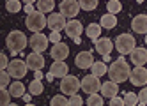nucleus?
Instances as JSON below:
<instances>
[{
	"label": "nucleus",
	"instance_id": "1",
	"mask_svg": "<svg viewBox=\"0 0 147 106\" xmlns=\"http://www.w3.org/2000/svg\"><path fill=\"white\" fill-rule=\"evenodd\" d=\"M129 66H128V62L124 60V55H121L117 60H113L112 62V66L108 67V74H110V80L115 81V83H122L126 80H129Z\"/></svg>",
	"mask_w": 147,
	"mask_h": 106
},
{
	"label": "nucleus",
	"instance_id": "2",
	"mask_svg": "<svg viewBox=\"0 0 147 106\" xmlns=\"http://www.w3.org/2000/svg\"><path fill=\"white\" fill-rule=\"evenodd\" d=\"M27 42L28 41H27L25 34L20 32V30H13L11 34L5 37V44H7L9 50H11V53H22L25 50V46H27Z\"/></svg>",
	"mask_w": 147,
	"mask_h": 106
},
{
	"label": "nucleus",
	"instance_id": "3",
	"mask_svg": "<svg viewBox=\"0 0 147 106\" xmlns=\"http://www.w3.org/2000/svg\"><path fill=\"white\" fill-rule=\"evenodd\" d=\"M25 25H27V28L30 32H41L46 27V16H45V13H41V11H32L30 14H27Z\"/></svg>",
	"mask_w": 147,
	"mask_h": 106
},
{
	"label": "nucleus",
	"instance_id": "4",
	"mask_svg": "<svg viewBox=\"0 0 147 106\" xmlns=\"http://www.w3.org/2000/svg\"><path fill=\"white\" fill-rule=\"evenodd\" d=\"M113 46H115V50H117L121 55H129V53L133 51V48L136 46V42H135V37L131 34H121L117 39H115Z\"/></svg>",
	"mask_w": 147,
	"mask_h": 106
},
{
	"label": "nucleus",
	"instance_id": "5",
	"mask_svg": "<svg viewBox=\"0 0 147 106\" xmlns=\"http://www.w3.org/2000/svg\"><path fill=\"white\" fill-rule=\"evenodd\" d=\"M60 90L64 95H73V94H78L80 90V81L76 76H71V74H66L62 76L60 80Z\"/></svg>",
	"mask_w": 147,
	"mask_h": 106
},
{
	"label": "nucleus",
	"instance_id": "6",
	"mask_svg": "<svg viewBox=\"0 0 147 106\" xmlns=\"http://www.w3.org/2000/svg\"><path fill=\"white\" fill-rule=\"evenodd\" d=\"M28 67H27V62L25 60H20V58H14L7 64V72L11 74V78H16V80H22L25 74H27Z\"/></svg>",
	"mask_w": 147,
	"mask_h": 106
},
{
	"label": "nucleus",
	"instance_id": "7",
	"mask_svg": "<svg viewBox=\"0 0 147 106\" xmlns=\"http://www.w3.org/2000/svg\"><path fill=\"white\" fill-rule=\"evenodd\" d=\"M80 89L87 94H96L98 90H101V81H99V76L96 74H87L83 76V80L80 81Z\"/></svg>",
	"mask_w": 147,
	"mask_h": 106
},
{
	"label": "nucleus",
	"instance_id": "8",
	"mask_svg": "<svg viewBox=\"0 0 147 106\" xmlns=\"http://www.w3.org/2000/svg\"><path fill=\"white\" fill-rule=\"evenodd\" d=\"M48 36L41 34V32H34L32 37L28 39V44L32 48V51H37V53H43L46 48H48Z\"/></svg>",
	"mask_w": 147,
	"mask_h": 106
},
{
	"label": "nucleus",
	"instance_id": "9",
	"mask_svg": "<svg viewBox=\"0 0 147 106\" xmlns=\"http://www.w3.org/2000/svg\"><path fill=\"white\" fill-rule=\"evenodd\" d=\"M129 81L135 87H144L147 83V69L144 66H135V69L129 72Z\"/></svg>",
	"mask_w": 147,
	"mask_h": 106
},
{
	"label": "nucleus",
	"instance_id": "10",
	"mask_svg": "<svg viewBox=\"0 0 147 106\" xmlns=\"http://www.w3.org/2000/svg\"><path fill=\"white\" fill-rule=\"evenodd\" d=\"M66 16L62 14V13H51L48 18H46V27L50 28V30H57V32H60V30H64V27H66Z\"/></svg>",
	"mask_w": 147,
	"mask_h": 106
},
{
	"label": "nucleus",
	"instance_id": "11",
	"mask_svg": "<svg viewBox=\"0 0 147 106\" xmlns=\"http://www.w3.org/2000/svg\"><path fill=\"white\" fill-rule=\"evenodd\" d=\"M59 7H60V13L66 18H75L78 14V11H80L78 0H62L59 4Z\"/></svg>",
	"mask_w": 147,
	"mask_h": 106
},
{
	"label": "nucleus",
	"instance_id": "12",
	"mask_svg": "<svg viewBox=\"0 0 147 106\" xmlns=\"http://www.w3.org/2000/svg\"><path fill=\"white\" fill-rule=\"evenodd\" d=\"M25 62H27V67H28L30 71H37V69H43V67H45V58H43V55H41V53H37V51L28 53L27 58H25Z\"/></svg>",
	"mask_w": 147,
	"mask_h": 106
},
{
	"label": "nucleus",
	"instance_id": "13",
	"mask_svg": "<svg viewBox=\"0 0 147 106\" xmlns=\"http://www.w3.org/2000/svg\"><path fill=\"white\" fill-rule=\"evenodd\" d=\"M50 55H51V58H53V60H66L69 57V46L64 44L62 41L60 42H55L53 48L50 50Z\"/></svg>",
	"mask_w": 147,
	"mask_h": 106
},
{
	"label": "nucleus",
	"instance_id": "14",
	"mask_svg": "<svg viewBox=\"0 0 147 106\" xmlns=\"http://www.w3.org/2000/svg\"><path fill=\"white\" fill-rule=\"evenodd\" d=\"M64 30H66V36L67 37L75 39V37H80V34L83 32V25L80 23L78 19H69L67 23H66V27H64Z\"/></svg>",
	"mask_w": 147,
	"mask_h": 106
},
{
	"label": "nucleus",
	"instance_id": "15",
	"mask_svg": "<svg viewBox=\"0 0 147 106\" xmlns=\"http://www.w3.org/2000/svg\"><path fill=\"white\" fill-rule=\"evenodd\" d=\"M75 64H76V67H80V69H90V66L94 64L92 53L90 51H80L76 55V58H75Z\"/></svg>",
	"mask_w": 147,
	"mask_h": 106
},
{
	"label": "nucleus",
	"instance_id": "16",
	"mask_svg": "<svg viewBox=\"0 0 147 106\" xmlns=\"http://www.w3.org/2000/svg\"><path fill=\"white\" fill-rule=\"evenodd\" d=\"M129 58L135 66H144L147 64V50L145 48H133V51L129 53Z\"/></svg>",
	"mask_w": 147,
	"mask_h": 106
},
{
	"label": "nucleus",
	"instance_id": "17",
	"mask_svg": "<svg viewBox=\"0 0 147 106\" xmlns=\"http://www.w3.org/2000/svg\"><path fill=\"white\" fill-rule=\"evenodd\" d=\"M131 28L136 34H147V14H138L131 21Z\"/></svg>",
	"mask_w": 147,
	"mask_h": 106
},
{
	"label": "nucleus",
	"instance_id": "18",
	"mask_svg": "<svg viewBox=\"0 0 147 106\" xmlns=\"http://www.w3.org/2000/svg\"><path fill=\"white\" fill-rule=\"evenodd\" d=\"M112 50H113V42H112L108 37H99V39L96 41V51L99 53L101 57H103V55H110Z\"/></svg>",
	"mask_w": 147,
	"mask_h": 106
},
{
	"label": "nucleus",
	"instance_id": "19",
	"mask_svg": "<svg viewBox=\"0 0 147 106\" xmlns=\"http://www.w3.org/2000/svg\"><path fill=\"white\" fill-rule=\"evenodd\" d=\"M119 94V87H117V83L115 81H107V83H101V95L103 97H107V99H110V97H113V95H117Z\"/></svg>",
	"mask_w": 147,
	"mask_h": 106
},
{
	"label": "nucleus",
	"instance_id": "20",
	"mask_svg": "<svg viewBox=\"0 0 147 106\" xmlns=\"http://www.w3.org/2000/svg\"><path fill=\"white\" fill-rule=\"evenodd\" d=\"M50 72L53 74V76H59V78L66 76V74L69 72V69H67V64H66L64 60H55L53 64H51V67H50Z\"/></svg>",
	"mask_w": 147,
	"mask_h": 106
},
{
	"label": "nucleus",
	"instance_id": "21",
	"mask_svg": "<svg viewBox=\"0 0 147 106\" xmlns=\"http://www.w3.org/2000/svg\"><path fill=\"white\" fill-rule=\"evenodd\" d=\"M9 94H11V97H23L25 94V85L22 81H14V83H9Z\"/></svg>",
	"mask_w": 147,
	"mask_h": 106
},
{
	"label": "nucleus",
	"instance_id": "22",
	"mask_svg": "<svg viewBox=\"0 0 147 106\" xmlns=\"http://www.w3.org/2000/svg\"><path fill=\"white\" fill-rule=\"evenodd\" d=\"M99 25H101V28H113L115 25H117V18H115V14H112V13L103 14Z\"/></svg>",
	"mask_w": 147,
	"mask_h": 106
},
{
	"label": "nucleus",
	"instance_id": "23",
	"mask_svg": "<svg viewBox=\"0 0 147 106\" xmlns=\"http://www.w3.org/2000/svg\"><path fill=\"white\" fill-rule=\"evenodd\" d=\"M85 32H87V36H89L92 41H98L99 36H101V25H98V23H90V25L85 28Z\"/></svg>",
	"mask_w": 147,
	"mask_h": 106
},
{
	"label": "nucleus",
	"instance_id": "24",
	"mask_svg": "<svg viewBox=\"0 0 147 106\" xmlns=\"http://www.w3.org/2000/svg\"><path fill=\"white\" fill-rule=\"evenodd\" d=\"M37 11H41V13H51L53 11V7H55V2L53 0H37Z\"/></svg>",
	"mask_w": 147,
	"mask_h": 106
},
{
	"label": "nucleus",
	"instance_id": "25",
	"mask_svg": "<svg viewBox=\"0 0 147 106\" xmlns=\"http://www.w3.org/2000/svg\"><path fill=\"white\" fill-rule=\"evenodd\" d=\"M28 90H30V95H39V94H43V83H41V80H32L28 83Z\"/></svg>",
	"mask_w": 147,
	"mask_h": 106
},
{
	"label": "nucleus",
	"instance_id": "26",
	"mask_svg": "<svg viewBox=\"0 0 147 106\" xmlns=\"http://www.w3.org/2000/svg\"><path fill=\"white\" fill-rule=\"evenodd\" d=\"M90 69H92V74H96V76H103V74H107V71H108L105 62H94L90 66Z\"/></svg>",
	"mask_w": 147,
	"mask_h": 106
},
{
	"label": "nucleus",
	"instance_id": "27",
	"mask_svg": "<svg viewBox=\"0 0 147 106\" xmlns=\"http://www.w3.org/2000/svg\"><path fill=\"white\" fill-rule=\"evenodd\" d=\"M22 2L20 0H7V4H5V9H7V13H20L22 11Z\"/></svg>",
	"mask_w": 147,
	"mask_h": 106
},
{
	"label": "nucleus",
	"instance_id": "28",
	"mask_svg": "<svg viewBox=\"0 0 147 106\" xmlns=\"http://www.w3.org/2000/svg\"><path fill=\"white\" fill-rule=\"evenodd\" d=\"M122 99H124V104L135 106V104H138V94H135V92H126Z\"/></svg>",
	"mask_w": 147,
	"mask_h": 106
},
{
	"label": "nucleus",
	"instance_id": "29",
	"mask_svg": "<svg viewBox=\"0 0 147 106\" xmlns=\"http://www.w3.org/2000/svg\"><path fill=\"white\" fill-rule=\"evenodd\" d=\"M78 4L83 11H94L98 7V0H78Z\"/></svg>",
	"mask_w": 147,
	"mask_h": 106
},
{
	"label": "nucleus",
	"instance_id": "30",
	"mask_svg": "<svg viewBox=\"0 0 147 106\" xmlns=\"http://www.w3.org/2000/svg\"><path fill=\"white\" fill-rule=\"evenodd\" d=\"M50 104H53V106H66V104H69V99L66 97L64 94L53 95V97H51V101H50Z\"/></svg>",
	"mask_w": 147,
	"mask_h": 106
},
{
	"label": "nucleus",
	"instance_id": "31",
	"mask_svg": "<svg viewBox=\"0 0 147 106\" xmlns=\"http://www.w3.org/2000/svg\"><path fill=\"white\" fill-rule=\"evenodd\" d=\"M107 9H108V13H112V14H117L119 11L122 9V4L119 2V0H108Z\"/></svg>",
	"mask_w": 147,
	"mask_h": 106
},
{
	"label": "nucleus",
	"instance_id": "32",
	"mask_svg": "<svg viewBox=\"0 0 147 106\" xmlns=\"http://www.w3.org/2000/svg\"><path fill=\"white\" fill-rule=\"evenodd\" d=\"M87 104H90V106H101L103 104V95H98V92L96 94H89Z\"/></svg>",
	"mask_w": 147,
	"mask_h": 106
},
{
	"label": "nucleus",
	"instance_id": "33",
	"mask_svg": "<svg viewBox=\"0 0 147 106\" xmlns=\"http://www.w3.org/2000/svg\"><path fill=\"white\" fill-rule=\"evenodd\" d=\"M4 104H11V94L5 90V87H0V106Z\"/></svg>",
	"mask_w": 147,
	"mask_h": 106
},
{
	"label": "nucleus",
	"instance_id": "34",
	"mask_svg": "<svg viewBox=\"0 0 147 106\" xmlns=\"http://www.w3.org/2000/svg\"><path fill=\"white\" fill-rule=\"evenodd\" d=\"M9 83H11V74H9L5 69L0 71V87H9Z\"/></svg>",
	"mask_w": 147,
	"mask_h": 106
},
{
	"label": "nucleus",
	"instance_id": "35",
	"mask_svg": "<svg viewBox=\"0 0 147 106\" xmlns=\"http://www.w3.org/2000/svg\"><path fill=\"white\" fill-rule=\"evenodd\" d=\"M69 104H73V106H80V104H83V99L80 97L78 94H73V95H69Z\"/></svg>",
	"mask_w": 147,
	"mask_h": 106
},
{
	"label": "nucleus",
	"instance_id": "36",
	"mask_svg": "<svg viewBox=\"0 0 147 106\" xmlns=\"http://www.w3.org/2000/svg\"><path fill=\"white\" fill-rule=\"evenodd\" d=\"M60 39H62V36L59 34L57 30H51V34L48 36V41H50V42H53V44H55V42H60Z\"/></svg>",
	"mask_w": 147,
	"mask_h": 106
},
{
	"label": "nucleus",
	"instance_id": "37",
	"mask_svg": "<svg viewBox=\"0 0 147 106\" xmlns=\"http://www.w3.org/2000/svg\"><path fill=\"white\" fill-rule=\"evenodd\" d=\"M138 104H142V106L147 104V89H145V87L138 92Z\"/></svg>",
	"mask_w": 147,
	"mask_h": 106
},
{
	"label": "nucleus",
	"instance_id": "38",
	"mask_svg": "<svg viewBox=\"0 0 147 106\" xmlns=\"http://www.w3.org/2000/svg\"><path fill=\"white\" fill-rule=\"evenodd\" d=\"M110 104L112 106H122L124 104V99L122 97H117V95H113V97H110Z\"/></svg>",
	"mask_w": 147,
	"mask_h": 106
},
{
	"label": "nucleus",
	"instance_id": "39",
	"mask_svg": "<svg viewBox=\"0 0 147 106\" xmlns=\"http://www.w3.org/2000/svg\"><path fill=\"white\" fill-rule=\"evenodd\" d=\"M7 57L4 55V53H0V71H2V69H7Z\"/></svg>",
	"mask_w": 147,
	"mask_h": 106
},
{
	"label": "nucleus",
	"instance_id": "40",
	"mask_svg": "<svg viewBox=\"0 0 147 106\" xmlns=\"http://www.w3.org/2000/svg\"><path fill=\"white\" fill-rule=\"evenodd\" d=\"M23 9H25V13H27V14H30L32 11H36V7H34L32 4H27V5H23Z\"/></svg>",
	"mask_w": 147,
	"mask_h": 106
},
{
	"label": "nucleus",
	"instance_id": "41",
	"mask_svg": "<svg viewBox=\"0 0 147 106\" xmlns=\"http://www.w3.org/2000/svg\"><path fill=\"white\" fill-rule=\"evenodd\" d=\"M53 78H55V76H53V74H51V72H48V74H46V80H48V81H51Z\"/></svg>",
	"mask_w": 147,
	"mask_h": 106
},
{
	"label": "nucleus",
	"instance_id": "42",
	"mask_svg": "<svg viewBox=\"0 0 147 106\" xmlns=\"http://www.w3.org/2000/svg\"><path fill=\"white\" fill-rule=\"evenodd\" d=\"M103 62H110V55H103Z\"/></svg>",
	"mask_w": 147,
	"mask_h": 106
},
{
	"label": "nucleus",
	"instance_id": "43",
	"mask_svg": "<svg viewBox=\"0 0 147 106\" xmlns=\"http://www.w3.org/2000/svg\"><path fill=\"white\" fill-rule=\"evenodd\" d=\"M22 2H25V4H34V2H37V0H22Z\"/></svg>",
	"mask_w": 147,
	"mask_h": 106
},
{
	"label": "nucleus",
	"instance_id": "44",
	"mask_svg": "<svg viewBox=\"0 0 147 106\" xmlns=\"http://www.w3.org/2000/svg\"><path fill=\"white\" fill-rule=\"evenodd\" d=\"M136 2H138V4H142V2H144V0H136Z\"/></svg>",
	"mask_w": 147,
	"mask_h": 106
},
{
	"label": "nucleus",
	"instance_id": "45",
	"mask_svg": "<svg viewBox=\"0 0 147 106\" xmlns=\"http://www.w3.org/2000/svg\"><path fill=\"white\" fill-rule=\"evenodd\" d=\"M145 44H147V34H145Z\"/></svg>",
	"mask_w": 147,
	"mask_h": 106
}]
</instances>
